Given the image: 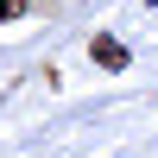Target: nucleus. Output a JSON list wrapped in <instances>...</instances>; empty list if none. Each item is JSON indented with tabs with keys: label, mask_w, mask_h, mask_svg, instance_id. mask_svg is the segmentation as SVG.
<instances>
[{
	"label": "nucleus",
	"mask_w": 158,
	"mask_h": 158,
	"mask_svg": "<svg viewBox=\"0 0 158 158\" xmlns=\"http://www.w3.org/2000/svg\"><path fill=\"white\" fill-rule=\"evenodd\" d=\"M89 57H95L101 70H127V44H120V38H108V32L89 38Z\"/></svg>",
	"instance_id": "obj_1"
},
{
	"label": "nucleus",
	"mask_w": 158,
	"mask_h": 158,
	"mask_svg": "<svg viewBox=\"0 0 158 158\" xmlns=\"http://www.w3.org/2000/svg\"><path fill=\"white\" fill-rule=\"evenodd\" d=\"M19 13H25V0H0V25H6V19H19Z\"/></svg>",
	"instance_id": "obj_2"
}]
</instances>
